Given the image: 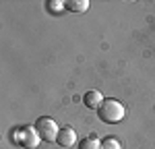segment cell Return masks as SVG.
Masks as SVG:
<instances>
[{
  "label": "cell",
  "instance_id": "2",
  "mask_svg": "<svg viewBox=\"0 0 155 149\" xmlns=\"http://www.w3.org/2000/svg\"><path fill=\"white\" fill-rule=\"evenodd\" d=\"M15 143H19L25 149H35L41 143V137L35 131V126H23V128L15 131Z\"/></svg>",
  "mask_w": 155,
  "mask_h": 149
},
{
  "label": "cell",
  "instance_id": "1",
  "mask_svg": "<svg viewBox=\"0 0 155 149\" xmlns=\"http://www.w3.org/2000/svg\"><path fill=\"white\" fill-rule=\"evenodd\" d=\"M124 114H126V110H124V106L120 104L118 99H104V104L97 110L99 120L106 124H118L124 118Z\"/></svg>",
  "mask_w": 155,
  "mask_h": 149
},
{
  "label": "cell",
  "instance_id": "3",
  "mask_svg": "<svg viewBox=\"0 0 155 149\" xmlns=\"http://www.w3.org/2000/svg\"><path fill=\"white\" fill-rule=\"evenodd\" d=\"M35 131L39 133L41 141H46V143L56 141V139H58V133H60L58 124L54 122L52 118H48V116H41V118L35 120Z\"/></svg>",
  "mask_w": 155,
  "mask_h": 149
},
{
  "label": "cell",
  "instance_id": "7",
  "mask_svg": "<svg viewBox=\"0 0 155 149\" xmlns=\"http://www.w3.org/2000/svg\"><path fill=\"white\" fill-rule=\"evenodd\" d=\"M79 149H101V141L97 137H87L83 141H79Z\"/></svg>",
  "mask_w": 155,
  "mask_h": 149
},
{
  "label": "cell",
  "instance_id": "4",
  "mask_svg": "<svg viewBox=\"0 0 155 149\" xmlns=\"http://www.w3.org/2000/svg\"><path fill=\"white\" fill-rule=\"evenodd\" d=\"M56 143H58L60 147H72V145L77 143V133H74V128H71V126H64V128H60Z\"/></svg>",
  "mask_w": 155,
  "mask_h": 149
},
{
  "label": "cell",
  "instance_id": "5",
  "mask_svg": "<svg viewBox=\"0 0 155 149\" xmlns=\"http://www.w3.org/2000/svg\"><path fill=\"white\" fill-rule=\"evenodd\" d=\"M83 104H85V108H89V110H99V106L104 104L101 91H97V89L87 91V93L83 95Z\"/></svg>",
  "mask_w": 155,
  "mask_h": 149
},
{
  "label": "cell",
  "instance_id": "8",
  "mask_svg": "<svg viewBox=\"0 0 155 149\" xmlns=\"http://www.w3.org/2000/svg\"><path fill=\"white\" fill-rule=\"evenodd\" d=\"M101 149H120V141L116 137H106L101 139Z\"/></svg>",
  "mask_w": 155,
  "mask_h": 149
},
{
  "label": "cell",
  "instance_id": "9",
  "mask_svg": "<svg viewBox=\"0 0 155 149\" xmlns=\"http://www.w3.org/2000/svg\"><path fill=\"white\" fill-rule=\"evenodd\" d=\"M48 8H50V11H54V12H60L62 8H64V2H60V0H50Z\"/></svg>",
  "mask_w": 155,
  "mask_h": 149
},
{
  "label": "cell",
  "instance_id": "6",
  "mask_svg": "<svg viewBox=\"0 0 155 149\" xmlns=\"http://www.w3.org/2000/svg\"><path fill=\"white\" fill-rule=\"evenodd\" d=\"M64 8H68L71 12H85L89 8V2L87 0H68V2H64Z\"/></svg>",
  "mask_w": 155,
  "mask_h": 149
}]
</instances>
